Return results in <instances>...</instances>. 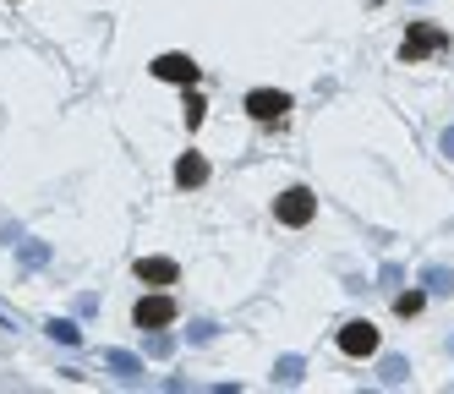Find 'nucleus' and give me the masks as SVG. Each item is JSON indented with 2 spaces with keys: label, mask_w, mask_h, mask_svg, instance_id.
Returning a JSON list of instances; mask_svg holds the SVG:
<instances>
[{
  "label": "nucleus",
  "mask_w": 454,
  "mask_h": 394,
  "mask_svg": "<svg viewBox=\"0 0 454 394\" xmlns=\"http://www.w3.org/2000/svg\"><path fill=\"white\" fill-rule=\"evenodd\" d=\"M132 323H137V328H170V323H176V302L153 290V296H143V302H137Z\"/></svg>",
  "instance_id": "nucleus-1"
},
{
  "label": "nucleus",
  "mask_w": 454,
  "mask_h": 394,
  "mask_svg": "<svg viewBox=\"0 0 454 394\" xmlns=\"http://www.w3.org/2000/svg\"><path fill=\"white\" fill-rule=\"evenodd\" d=\"M290 110V93H279V88H252L247 93V115L252 121H279Z\"/></svg>",
  "instance_id": "nucleus-2"
},
{
  "label": "nucleus",
  "mask_w": 454,
  "mask_h": 394,
  "mask_svg": "<svg viewBox=\"0 0 454 394\" xmlns=\"http://www.w3.org/2000/svg\"><path fill=\"white\" fill-rule=\"evenodd\" d=\"M340 351H345V356H356V361L372 356V351H378V328H372V323H362V318L345 323V328H340Z\"/></svg>",
  "instance_id": "nucleus-3"
},
{
  "label": "nucleus",
  "mask_w": 454,
  "mask_h": 394,
  "mask_svg": "<svg viewBox=\"0 0 454 394\" xmlns=\"http://www.w3.org/2000/svg\"><path fill=\"white\" fill-rule=\"evenodd\" d=\"M312 209H317V203H312V192H307V186L279 192V203H274V214H279L285 225H307V219H312Z\"/></svg>",
  "instance_id": "nucleus-4"
},
{
  "label": "nucleus",
  "mask_w": 454,
  "mask_h": 394,
  "mask_svg": "<svg viewBox=\"0 0 454 394\" xmlns=\"http://www.w3.org/2000/svg\"><path fill=\"white\" fill-rule=\"evenodd\" d=\"M153 77H159V83H181V88H192V83H198V66H192L186 55H153Z\"/></svg>",
  "instance_id": "nucleus-5"
},
{
  "label": "nucleus",
  "mask_w": 454,
  "mask_h": 394,
  "mask_svg": "<svg viewBox=\"0 0 454 394\" xmlns=\"http://www.w3.org/2000/svg\"><path fill=\"white\" fill-rule=\"evenodd\" d=\"M176 274H181V269H176L170 257H143V263H137V280H143V285H153V290H159V285H170Z\"/></svg>",
  "instance_id": "nucleus-6"
},
{
  "label": "nucleus",
  "mask_w": 454,
  "mask_h": 394,
  "mask_svg": "<svg viewBox=\"0 0 454 394\" xmlns=\"http://www.w3.org/2000/svg\"><path fill=\"white\" fill-rule=\"evenodd\" d=\"M176 181H181V186H203V181H208V159H203V154H181V159H176Z\"/></svg>",
  "instance_id": "nucleus-7"
},
{
  "label": "nucleus",
  "mask_w": 454,
  "mask_h": 394,
  "mask_svg": "<svg viewBox=\"0 0 454 394\" xmlns=\"http://www.w3.org/2000/svg\"><path fill=\"white\" fill-rule=\"evenodd\" d=\"M438 44H443V33H438V28H411V39H405V60L427 55V50H438Z\"/></svg>",
  "instance_id": "nucleus-8"
},
{
  "label": "nucleus",
  "mask_w": 454,
  "mask_h": 394,
  "mask_svg": "<svg viewBox=\"0 0 454 394\" xmlns=\"http://www.w3.org/2000/svg\"><path fill=\"white\" fill-rule=\"evenodd\" d=\"M395 312H400V318H411V312H421V296H416V290H405V296H400V302H395Z\"/></svg>",
  "instance_id": "nucleus-9"
},
{
  "label": "nucleus",
  "mask_w": 454,
  "mask_h": 394,
  "mask_svg": "<svg viewBox=\"0 0 454 394\" xmlns=\"http://www.w3.org/2000/svg\"><path fill=\"white\" fill-rule=\"evenodd\" d=\"M203 110H208L203 98H198V93H186V126H198V121H203Z\"/></svg>",
  "instance_id": "nucleus-10"
}]
</instances>
